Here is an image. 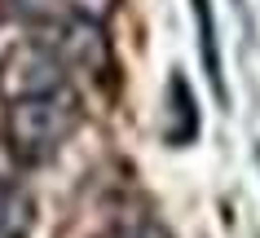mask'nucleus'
I'll return each instance as SVG.
<instances>
[{"label":"nucleus","mask_w":260,"mask_h":238,"mask_svg":"<svg viewBox=\"0 0 260 238\" xmlns=\"http://www.w3.org/2000/svg\"><path fill=\"white\" fill-rule=\"evenodd\" d=\"M75 128H80V97L71 88L9 101V111H5V141L22 163L53 159Z\"/></svg>","instance_id":"1"},{"label":"nucleus","mask_w":260,"mask_h":238,"mask_svg":"<svg viewBox=\"0 0 260 238\" xmlns=\"http://www.w3.org/2000/svg\"><path fill=\"white\" fill-rule=\"evenodd\" d=\"M67 88L62 80V62H57L40 40L36 44H22L0 62V93L9 101H22V97H44V93H57Z\"/></svg>","instance_id":"2"},{"label":"nucleus","mask_w":260,"mask_h":238,"mask_svg":"<svg viewBox=\"0 0 260 238\" xmlns=\"http://www.w3.org/2000/svg\"><path fill=\"white\" fill-rule=\"evenodd\" d=\"M199 128H203V119H199V97H194L190 80H185V71H172L168 75V88H164V124H159V132H164L168 146H194L199 141Z\"/></svg>","instance_id":"3"},{"label":"nucleus","mask_w":260,"mask_h":238,"mask_svg":"<svg viewBox=\"0 0 260 238\" xmlns=\"http://www.w3.org/2000/svg\"><path fill=\"white\" fill-rule=\"evenodd\" d=\"M44 49H49L62 66H67V62H80V66H88V71H102L110 62V49H106L102 27H97V22H84V18L62 22L53 40H44Z\"/></svg>","instance_id":"4"},{"label":"nucleus","mask_w":260,"mask_h":238,"mask_svg":"<svg viewBox=\"0 0 260 238\" xmlns=\"http://www.w3.org/2000/svg\"><path fill=\"white\" fill-rule=\"evenodd\" d=\"M190 18H194V40H199V62H203L207 88L216 106L230 111V84H225V62H220V31H216V5L212 0H190Z\"/></svg>","instance_id":"5"},{"label":"nucleus","mask_w":260,"mask_h":238,"mask_svg":"<svg viewBox=\"0 0 260 238\" xmlns=\"http://www.w3.org/2000/svg\"><path fill=\"white\" fill-rule=\"evenodd\" d=\"M36 229V198L22 181L0 177V238H31Z\"/></svg>","instance_id":"6"},{"label":"nucleus","mask_w":260,"mask_h":238,"mask_svg":"<svg viewBox=\"0 0 260 238\" xmlns=\"http://www.w3.org/2000/svg\"><path fill=\"white\" fill-rule=\"evenodd\" d=\"M67 5L75 9V18H84V22H97V27H102V22H106L115 9H119V0H67Z\"/></svg>","instance_id":"7"},{"label":"nucleus","mask_w":260,"mask_h":238,"mask_svg":"<svg viewBox=\"0 0 260 238\" xmlns=\"http://www.w3.org/2000/svg\"><path fill=\"white\" fill-rule=\"evenodd\" d=\"M256 163H260V146H256Z\"/></svg>","instance_id":"8"}]
</instances>
